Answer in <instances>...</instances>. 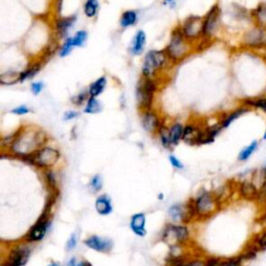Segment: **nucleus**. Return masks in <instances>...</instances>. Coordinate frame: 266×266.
<instances>
[{
    "instance_id": "1",
    "label": "nucleus",
    "mask_w": 266,
    "mask_h": 266,
    "mask_svg": "<svg viewBox=\"0 0 266 266\" xmlns=\"http://www.w3.org/2000/svg\"><path fill=\"white\" fill-rule=\"evenodd\" d=\"M46 142V136L42 131L28 130L19 135L12 144V150L14 153L20 156H30L36 152V150L44 145Z\"/></svg>"
},
{
    "instance_id": "2",
    "label": "nucleus",
    "mask_w": 266,
    "mask_h": 266,
    "mask_svg": "<svg viewBox=\"0 0 266 266\" xmlns=\"http://www.w3.org/2000/svg\"><path fill=\"white\" fill-rule=\"evenodd\" d=\"M168 53L166 51L152 50L147 53L143 65V74L145 77H152L157 70L163 68L167 63Z\"/></svg>"
},
{
    "instance_id": "3",
    "label": "nucleus",
    "mask_w": 266,
    "mask_h": 266,
    "mask_svg": "<svg viewBox=\"0 0 266 266\" xmlns=\"http://www.w3.org/2000/svg\"><path fill=\"white\" fill-rule=\"evenodd\" d=\"M28 159L40 167H52L60 159V152L53 148H43L34 154L28 156Z\"/></svg>"
},
{
    "instance_id": "4",
    "label": "nucleus",
    "mask_w": 266,
    "mask_h": 266,
    "mask_svg": "<svg viewBox=\"0 0 266 266\" xmlns=\"http://www.w3.org/2000/svg\"><path fill=\"white\" fill-rule=\"evenodd\" d=\"M184 38L185 37H184L182 31L180 32L177 30L173 33L170 45L167 49V53L170 59H172L174 61L181 60L186 55V52L189 51L188 45H186Z\"/></svg>"
},
{
    "instance_id": "5",
    "label": "nucleus",
    "mask_w": 266,
    "mask_h": 266,
    "mask_svg": "<svg viewBox=\"0 0 266 266\" xmlns=\"http://www.w3.org/2000/svg\"><path fill=\"white\" fill-rule=\"evenodd\" d=\"M219 209V202L217 198L211 193H205L196 201L197 214L202 217H208L214 215Z\"/></svg>"
},
{
    "instance_id": "6",
    "label": "nucleus",
    "mask_w": 266,
    "mask_h": 266,
    "mask_svg": "<svg viewBox=\"0 0 266 266\" xmlns=\"http://www.w3.org/2000/svg\"><path fill=\"white\" fill-rule=\"evenodd\" d=\"M156 90V86L154 84V82H152L150 78L146 79V81L141 84L138 88V101L139 104L144 109H150L152 102H153V98H154V93Z\"/></svg>"
},
{
    "instance_id": "7",
    "label": "nucleus",
    "mask_w": 266,
    "mask_h": 266,
    "mask_svg": "<svg viewBox=\"0 0 266 266\" xmlns=\"http://www.w3.org/2000/svg\"><path fill=\"white\" fill-rule=\"evenodd\" d=\"M204 19L199 16H191L183 23L182 33L185 38L196 39L201 34H203Z\"/></svg>"
},
{
    "instance_id": "8",
    "label": "nucleus",
    "mask_w": 266,
    "mask_h": 266,
    "mask_svg": "<svg viewBox=\"0 0 266 266\" xmlns=\"http://www.w3.org/2000/svg\"><path fill=\"white\" fill-rule=\"evenodd\" d=\"M189 238V231L185 227L170 226L166 231L165 241L171 247L177 246V243H182Z\"/></svg>"
},
{
    "instance_id": "9",
    "label": "nucleus",
    "mask_w": 266,
    "mask_h": 266,
    "mask_svg": "<svg viewBox=\"0 0 266 266\" xmlns=\"http://www.w3.org/2000/svg\"><path fill=\"white\" fill-rule=\"evenodd\" d=\"M31 256V250L20 247L13 250L4 266H25Z\"/></svg>"
},
{
    "instance_id": "10",
    "label": "nucleus",
    "mask_w": 266,
    "mask_h": 266,
    "mask_svg": "<svg viewBox=\"0 0 266 266\" xmlns=\"http://www.w3.org/2000/svg\"><path fill=\"white\" fill-rule=\"evenodd\" d=\"M221 11L218 5L212 7L209 13L207 14L206 18L204 19V26H203V35L205 37H210L216 31L219 20H220Z\"/></svg>"
},
{
    "instance_id": "11",
    "label": "nucleus",
    "mask_w": 266,
    "mask_h": 266,
    "mask_svg": "<svg viewBox=\"0 0 266 266\" xmlns=\"http://www.w3.org/2000/svg\"><path fill=\"white\" fill-rule=\"evenodd\" d=\"M239 194L248 201H257L261 198V191L251 180H244L239 184Z\"/></svg>"
},
{
    "instance_id": "12",
    "label": "nucleus",
    "mask_w": 266,
    "mask_h": 266,
    "mask_svg": "<svg viewBox=\"0 0 266 266\" xmlns=\"http://www.w3.org/2000/svg\"><path fill=\"white\" fill-rule=\"evenodd\" d=\"M49 226H50V223L48 221V218L46 217V215H44L30 231V233L28 235V241H30V242L42 241L48 231Z\"/></svg>"
},
{
    "instance_id": "13",
    "label": "nucleus",
    "mask_w": 266,
    "mask_h": 266,
    "mask_svg": "<svg viewBox=\"0 0 266 266\" xmlns=\"http://www.w3.org/2000/svg\"><path fill=\"white\" fill-rule=\"evenodd\" d=\"M86 246L97 252L109 253L112 251L114 244L109 238H101L99 236H91L85 242Z\"/></svg>"
},
{
    "instance_id": "14",
    "label": "nucleus",
    "mask_w": 266,
    "mask_h": 266,
    "mask_svg": "<svg viewBox=\"0 0 266 266\" xmlns=\"http://www.w3.org/2000/svg\"><path fill=\"white\" fill-rule=\"evenodd\" d=\"M130 228L138 236H145L147 234L146 216L144 214H138L133 216L130 222Z\"/></svg>"
},
{
    "instance_id": "15",
    "label": "nucleus",
    "mask_w": 266,
    "mask_h": 266,
    "mask_svg": "<svg viewBox=\"0 0 266 266\" xmlns=\"http://www.w3.org/2000/svg\"><path fill=\"white\" fill-rule=\"evenodd\" d=\"M252 17L258 28L266 30V3L260 4L254 11H252Z\"/></svg>"
},
{
    "instance_id": "16",
    "label": "nucleus",
    "mask_w": 266,
    "mask_h": 266,
    "mask_svg": "<svg viewBox=\"0 0 266 266\" xmlns=\"http://www.w3.org/2000/svg\"><path fill=\"white\" fill-rule=\"evenodd\" d=\"M244 106L250 109H256L262 111L266 114V96H259V97H252L243 100Z\"/></svg>"
},
{
    "instance_id": "17",
    "label": "nucleus",
    "mask_w": 266,
    "mask_h": 266,
    "mask_svg": "<svg viewBox=\"0 0 266 266\" xmlns=\"http://www.w3.org/2000/svg\"><path fill=\"white\" fill-rule=\"evenodd\" d=\"M146 46V34L144 31H139L133 39L131 46V53L135 56H139L144 51Z\"/></svg>"
},
{
    "instance_id": "18",
    "label": "nucleus",
    "mask_w": 266,
    "mask_h": 266,
    "mask_svg": "<svg viewBox=\"0 0 266 266\" xmlns=\"http://www.w3.org/2000/svg\"><path fill=\"white\" fill-rule=\"evenodd\" d=\"M96 210L101 216H108L112 214L113 206H112L111 199L109 197H106L105 195L100 196L96 201Z\"/></svg>"
},
{
    "instance_id": "19",
    "label": "nucleus",
    "mask_w": 266,
    "mask_h": 266,
    "mask_svg": "<svg viewBox=\"0 0 266 266\" xmlns=\"http://www.w3.org/2000/svg\"><path fill=\"white\" fill-rule=\"evenodd\" d=\"M21 82V73L16 71H7L0 75V84L4 86H13Z\"/></svg>"
},
{
    "instance_id": "20",
    "label": "nucleus",
    "mask_w": 266,
    "mask_h": 266,
    "mask_svg": "<svg viewBox=\"0 0 266 266\" xmlns=\"http://www.w3.org/2000/svg\"><path fill=\"white\" fill-rule=\"evenodd\" d=\"M143 126L147 131H155L159 127V120L152 112H147L143 117Z\"/></svg>"
},
{
    "instance_id": "21",
    "label": "nucleus",
    "mask_w": 266,
    "mask_h": 266,
    "mask_svg": "<svg viewBox=\"0 0 266 266\" xmlns=\"http://www.w3.org/2000/svg\"><path fill=\"white\" fill-rule=\"evenodd\" d=\"M248 112H249V108H246V106H244V108L235 110L234 112L230 113V114L222 121V124H221L222 127H223V128L229 127L235 120H237L238 118H241L243 115L247 114Z\"/></svg>"
},
{
    "instance_id": "22",
    "label": "nucleus",
    "mask_w": 266,
    "mask_h": 266,
    "mask_svg": "<svg viewBox=\"0 0 266 266\" xmlns=\"http://www.w3.org/2000/svg\"><path fill=\"white\" fill-rule=\"evenodd\" d=\"M259 147L258 141H253L249 146L244 148L241 153L238 154V161L239 162H247L248 159L251 158V156L256 152V150Z\"/></svg>"
},
{
    "instance_id": "23",
    "label": "nucleus",
    "mask_w": 266,
    "mask_h": 266,
    "mask_svg": "<svg viewBox=\"0 0 266 266\" xmlns=\"http://www.w3.org/2000/svg\"><path fill=\"white\" fill-rule=\"evenodd\" d=\"M105 87H106V78L105 77L98 78L94 84H92L90 86V89H89L90 97H97V96H99L104 91Z\"/></svg>"
},
{
    "instance_id": "24",
    "label": "nucleus",
    "mask_w": 266,
    "mask_h": 266,
    "mask_svg": "<svg viewBox=\"0 0 266 266\" xmlns=\"http://www.w3.org/2000/svg\"><path fill=\"white\" fill-rule=\"evenodd\" d=\"M75 21H76V16H72V17L60 19V20L57 22V29H58L59 33H60L62 36H64V35L72 28V25L74 24Z\"/></svg>"
},
{
    "instance_id": "25",
    "label": "nucleus",
    "mask_w": 266,
    "mask_h": 266,
    "mask_svg": "<svg viewBox=\"0 0 266 266\" xmlns=\"http://www.w3.org/2000/svg\"><path fill=\"white\" fill-rule=\"evenodd\" d=\"M138 21V14L135 11H127L122 15L121 26L124 29L135 25Z\"/></svg>"
},
{
    "instance_id": "26",
    "label": "nucleus",
    "mask_w": 266,
    "mask_h": 266,
    "mask_svg": "<svg viewBox=\"0 0 266 266\" xmlns=\"http://www.w3.org/2000/svg\"><path fill=\"white\" fill-rule=\"evenodd\" d=\"M183 132H184V128L181 124L177 123L172 126V128L169 131V136H170L172 144H178V142L183 137Z\"/></svg>"
},
{
    "instance_id": "27",
    "label": "nucleus",
    "mask_w": 266,
    "mask_h": 266,
    "mask_svg": "<svg viewBox=\"0 0 266 266\" xmlns=\"http://www.w3.org/2000/svg\"><path fill=\"white\" fill-rule=\"evenodd\" d=\"M251 246H253L258 252L266 250V229L262 230L258 235L255 236Z\"/></svg>"
},
{
    "instance_id": "28",
    "label": "nucleus",
    "mask_w": 266,
    "mask_h": 266,
    "mask_svg": "<svg viewBox=\"0 0 266 266\" xmlns=\"http://www.w3.org/2000/svg\"><path fill=\"white\" fill-rule=\"evenodd\" d=\"M99 4L98 0H87L85 4V14L89 18H93L96 16L98 12Z\"/></svg>"
},
{
    "instance_id": "29",
    "label": "nucleus",
    "mask_w": 266,
    "mask_h": 266,
    "mask_svg": "<svg viewBox=\"0 0 266 266\" xmlns=\"http://www.w3.org/2000/svg\"><path fill=\"white\" fill-rule=\"evenodd\" d=\"M184 215V207L181 205H174L169 209V216L175 222H182Z\"/></svg>"
},
{
    "instance_id": "30",
    "label": "nucleus",
    "mask_w": 266,
    "mask_h": 266,
    "mask_svg": "<svg viewBox=\"0 0 266 266\" xmlns=\"http://www.w3.org/2000/svg\"><path fill=\"white\" fill-rule=\"evenodd\" d=\"M101 111V104L96 99V97H90L88 100L87 108L85 110L86 114H97Z\"/></svg>"
},
{
    "instance_id": "31",
    "label": "nucleus",
    "mask_w": 266,
    "mask_h": 266,
    "mask_svg": "<svg viewBox=\"0 0 266 266\" xmlns=\"http://www.w3.org/2000/svg\"><path fill=\"white\" fill-rule=\"evenodd\" d=\"M88 39V33L85 32V31H79L76 33L75 37L72 38V41H73V46L74 47H81L83 46L86 41Z\"/></svg>"
},
{
    "instance_id": "32",
    "label": "nucleus",
    "mask_w": 266,
    "mask_h": 266,
    "mask_svg": "<svg viewBox=\"0 0 266 266\" xmlns=\"http://www.w3.org/2000/svg\"><path fill=\"white\" fill-rule=\"evenodd\" d=\"M39 71H40V67L37 65V66H34V67L30 68L29 70H26V71L22 72V73H21V82H20V83L26 81V79L34 77Z\"/></svg>"
},
{
    "instance_id": "33",
    "label": "nucleus",
    "mask_w": 266,
    "mask_h": 266,
    "mask_svg": "<svg viewBox=\"0 0 266 266\" xmlns=\"http://www.w3.org/2000/svg\"><path fill=\"white\" fill-rule=\"evenodd\" d=\"M74 46H73V41H72V38H69V39H67V41L65 42V44H64V46L62 47V49H61V51H60V56L62 57V58H64V57H67L69 53L71 52V50H72V48H73Z\"/></svg>"
},
{
    "instance_id": "34",
    "label": "nucleus",
    "mask_w": 266,
    "mask_h": 266,
    "mask_svg": "<svg viewBox=\"0 0 266 266\" xmlns=\"http://www.w3.org/2000/svg\"><path fill=\"white\" fill-rule=\"evenodd\" d=\"M91 188L95 191L98 192L101 190L102 188V179L100 177V175H96L93 177V179L91 180Z\"/></svg>"
},
{
    "instance_id": "35",
    "label": "nucleus",
    "mask_w": 266,
    "mask_h": 266,
    "mask_svg": "<svg viewBox=\"0 0 266 266\" xmlns=\"http://www.w3.org/2000/svg\"><path fill=\"white\" fill-rule=\"evenodd\" d=\"M76 245H77V234H72L70 239L67 243V251H72L76 248Z\"/></svg>"
},
{
    "instance_id": "36",
    "label": "nucleus",
    "mask_w": 266,
    "mask_h": 266,
    "mask_svg": "<svg viewBox=\"0 0 266 266\" xmlns=\"http://www.w3.org/2000/svg\"><path fill=\"white\" fill-rule=\"evenodd\" d=\"M88 99V94L87 93H81L79 95L75 96L72 101L73 103H75L76 105H82L86 100Z\"/></svg>"
},
{
    "instance_id": "37",
    "label": "nucleus",
    "mask_w": 266,
    "mask_h": 266,
    "mask_svg": "<svg viewBox=\"0 0 266 266\" xmlns=\"http://www.w3.org/2000/svg\"><path fill=\"white\" fill-rule=\"evenodd\" d=\"M30 112H31V111H30V109L28 108V106H24V105L19 106V108H16V109H14V110L12 111L13 114H15V115H19V116L26 115V114H29Z\"/></svg>"
},
{
    "instance_id": "38",
    "label": "nucleus",
    "mask_w": 266,
    "mask_h": 266,
    "mask_svg": "<svg viewBox=\"0 0 266 266\" xmlns=\"http://www.w3.org/2000/svg\"><path fill=\"white\" fill-rule=\"evenodd\" d=\"M161 137H162V142H163L164 147L165 148H169L171 146V144H172L170 136L167 135V133H165L164 131H161Z\"/></svg>"
},
{
    "instance_id": "39",
    "label": "nucleus",
    "mask_w": 266,
    "mask_h": 266,
    "mask_svg": "<svg viewBox=\"0 0 266 266\" xmlns=\"http://www.w3.org/2000/svg\"><path fill=\"white\" fill-rule=\"evenodd\" d=\"M170 162H171V165H172L175 169L182 170V169L184 168V166L178 161V159H177L175 156H170Z\"/></svg>"
},
{
    "instance_id": "40",
    "label": "nucleus",
    "mask_w": 266,
    "mask_h": 266,
    "mask_svg": "<svg viewBox=\"0 0 266 266\" xmlns=\"http://www.w3.org/2000/svg\"><path fill=\"white\" fill-rule=\"evenodd\" d=\"M43 90V84L42 83H34L32 85V92L35 95H39Z\"/></svg>"
},
{
    "instance_id": "41",
    "label": "nucleus",
    "mask_w": 266,
    "mask_h": 266,
    "mask_svg": "<svg viewBox=\"0 0 266 266\" xmlns=\"http://www.w3.org/2000/svg\"><path fill=\"white\" fill-rule=\"evenodd\" d=\"M77 117H78V113H76V112H68V113L65 114L64 120H65V121H70V120L75 119V118H77Z\"/></svg>"
},
{
    "instance_id": "42",
    "label": "nucleus",
    "mask_w": 266,
    "mask_h": 266,
    "mask_svg": "<svg viewBox=\"0 0 266 266\" xmlns=\"http://www.w3.org/2000/svg\"><path fill=\"white\" fill-rule=\"evenodd\" d=\"M264 168H265V171H266V166ZM261 199H264L265 202H266V176H265V180H264L262 190H261V198H260V200Z\"/></svg>"
},
{
    "instance_id": "43",
    "label": "nucleus",
    "mask_w": 266,
    "mask_h": 266,
    "mask_svg": "<svg viewBox=\"0 0 266 266\" xmlns=\"http://www.w3.org/2000/svg\"><path fill=\"white\" fill-rule=\"evenodd\" d=\"M47 177H48V179H49L50 185H52L53 188H55L56 184H57V181H56V178H55V176H53V174H52V173H48V174H47Z\"/></svg>"
},
{
    "instance_id": "44",
    "label": "nucleus",
    "mask_w": 266,
    "mask_h": 266,
    "mask_svg": "<svg viewBox=\"0 0 266 266\" xmlns=\"http://www.w3.org/2000/svg\"><path fill=\"white\" fill-rule=\"evenodd\" d=\"M182 266H205V264L201 261H195V262H192V263L186 264V265H182Z\"/></svg>"
},
{
    "instance_id": "45",
    "label": "nucleus",
    "mask_w": 266,
    "mask_h": 266,
    "mask_svg": "<svg viewBox=\"0 0 266 266\" xmlns=\"http://www.w3.org/2000/svg\"><path fill=\"white\" fill-rule=\"evenodd\" d=\"M68 266H76V258H72V259L69 261Z\"/></svg>"
},
{
    "instance_id": "46",
    "label": "nucleus",
    "mask_w": 266,
    "mask_h": 266,
    "mask_svg": "<svg viewBox=\"0 0 266 266\" xmlns=\"http://www.w3.org/2000/svg\"><path fill=\"white\" fill-rule=\"evenodd\" d=\"M77 266H92L89 262H87V261H85V262H82L81 264H78Z\"/></svg>"
},
{
    "instance_id": "47",
    "label": "nucleus",
    "mask_w": 266,
    "mask_h": 266,
    "mask_svg": "<svg viewBox=\"0 0 266 266\" xmlns=\"http://www.w3.org/2000/svg\"><path fill=\"white\" fill-rule=\"evenodd\" d=\"M48 266H61V265L58 264V263H52V264H50V265H48Z\"/></svg>"
},
{
    "instance_id": "48",
    "label": "nucleus",
    "mask_w": 266,
    "mask_h": 266,
    "mask_svg": "<svg viewBox=\"0 0 266 266\" xmlns=\"http://www.w3.org/2000/svg\"><path fill=\"white\" fill-rule=\"evenodd\" d=\"M263 140H264V141H266V130H265V132H264V135H263Z\"/></svg>"
},
{
    "instance_id": "49",
    "label": "nucleus",
    "mask_w": 266,
    "mask_h": 266,
    "mask_svg": "<svg viewBox=\"0 0 266 266\" xmlns=\"http://www.w3.org/2000/svg\"><path fill=\"white\" fill-rule=\"evenodd\" d=\"M164 197H163V194H161V195H159V199H163Z\"/></svg>"
},
{
    "instance_id": "50",
    "label": "nucleus",
    "mask_w": 266,
    "mask_h": 266,
    "mask_svg": "<svg viewBox=\"0 0 266 266\" xmlns=\"http://www.w3.org/2000/svg\"><path fill=\"white\" fill-rule=\"evenodd\" d=\"M166 2L167 3H171V2H173V0H166Z\"/></svg>"
}]
</instances>
